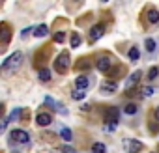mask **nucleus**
I'll use <instances>...</instances> for the list:
<instances>
[{
	"instance_id": "nucleus-1",
	"label": "nucleus",
	"mask_w": 159,
	"mask_h": 153,
	"mask_svg": "<svg viewBox=\"0 0 159 153\" xmlns=\"http://www.w3.org/2000/svg\"><path fill=\"white\" fill-rule=\"evenodd\" d=\"M23 52L21 50H15L8 60H4L2 62V71L8 75V73H13V71H17L19 67H21V63H23Z\"/></svg>"
},
{
	"instance_id": "nucleus-2",
	"label": "nucleus",
	"mask_w": 159,
	"mask_h": 153,
	"mask_svg": "<svg viewBox=\"0 0 159 153\" xmlns=\"http://www.w3.org/2000/svg\"><path fill=\"white\" fill-rule=\"evenodd\" d=\"M67 67H69V54L64 50V52H60V56L56 58V62H54V69H56L58 73H66Z\"/></svg>"
},
{
	"instance_id": "nucleus-3",
	"label": "nucleus",
	"mask_w": 159,
	"mask_h": 153,
	"mask_svg": "<svg viewBox=\"0 0 159 153\" xmlns=\"http://www.w3.org/2000/svg\"><path fill=\"white\" fill-rule=\"evenodd\" d=\"M124 149H125L127 153H140V151L144 149V146H142V142H140V140L125 138V140H124Z\"/></svg>"
},
{
	"instance_id": "nucleus-4",
	"label": "nucleus",
	"mask_w": 159,
	"mask_h": 153,
	"mask_svg": "<svg viewBox=\"0 0 159 153\" xmlns=\"http://www.w3.org/2000/svg\"><path fill=\"white\" fill-rule=\"evenodd\" d=\"M11 140H15L19 144H30V134L23 129H13L11 131Z\"/></svg>"
},
{
	"instance_id": "nucleus-5",
	"label": "nucleus",
	"mask_w": 159,
	"mask_h": 153,
	"mask_svg": "<svg viewBox=\"0 0 159 153\" xmlns=\"http://www.w3.org/2000/svg\"><path fill=\"white\" fill-rule=\"evenodd\" d=\"M118 118H120V110H118L116 107H109V108L105 110V121L116 123V121H118Z\"/></svg>"
},
{
	"instance_id": "nucleus-6",
	"label": "nucleus",
	"mask_w": 159,
	"mask_h": 153,
	"mask_svg": "<svg viewBox=\"0 0 159 153\" xmlns=\"http://www.w3.org/2000/svg\"><path fill=\"white\" fill-rule=\"evenodd\" d=\"M103 34H105V24H96V26L90 30L88 39H90V41H96V39H99Z\"/></svg>"
},
{
	"instance_id": "nucleus-7",
	"label": "nucleus",
	"mask_w": 159,
	"mask_h": 153,
	"mask_svg": "<svg viewBox=\"0 0 159 153\" xmlns=\"http://www.w3.org/2000/svg\"><path fill=\"white\" fill-rule=\"evenodd\" d=\"M98 69L103 71V73H109L111 71V58L109 56H101L98 60Z\"/></svg>"
},
{
	"instance_id": "nucleus-8",
	"label": "nucleus",
	"mask_w": 159,
	"mask_h": 153,
	"mask_svg": "<svg viewBox=\"0 0 159 153\" xmlns=\"http://www.w3.org/2000/svg\"><path fill=\"white\" fill-rule=\"evenodd\" d=\"M36 121H38V125L45 127V125H51V121H52V116H51L49 112H39V114H38V118H36Z\"/></svg>"
},
{
	"instance_id": "nucleus-9",
	"label": "nucleus",
	"mask_w": 159,
	"mask_h": 153,
	"mask_svg": "<svg viewBox=\"0 0 159 153\" xmlns=\"http://www.w3.org/2000/svg\"><path fill=\"white\" fill-rule=\"evenodd\" d=\"M75 86H77V90H88V86H90V81H88V76L86 75H81L79 79L75 81Z\"/></svg>"
},
{
	"instance_id": "nucleus-10",
	"label": "nucleus",
	"mask_w": 159,
	"mask_h": 153,
	"mask_svg": "<svg viewBox=\"0 0 159 153\" xmlns=\"http://www.w3.org/2000/svg\"><path fill=\"white\" fill-rule=\"evenodd\" d=\"M75 69H90V60L88 58H79V62H75Z\"/></svg>"
},
{
	"instance_id": "nucleus-11",
	"label": "nucleus",
	"mask_w": 159,
	"mask_h": 153,
	"mask_svg": "<svg viewBox=\"0 0 159 153\" xmlns=\"http://www.w3.org/2000/svg\"><path fill=\"white\" fill-rule=\"evenodd\" d=\"M49 34V26L47 24H39L36 30H34V36L36 37H43V36H47Z\"/></svg>"
},
{
	"instance_id": "nucleus-12",
	"label": "nucleus",
	"mask_w": 159,
	"mask_h": 153,
	"mask_svg": "<svg viewBox=\"0 0 159 153\" xmlns=\"http://www.w3.org/2000/svg\"><path fill=\"white\" fill-rule=\"evenodd\" d=\"M140 75H142L140 71H135V73H133V75L129 76V79H127V88H131L133 84H137V82L140 81Z\"/></svg>"
},
{
	"instance_id": "nucleus-13",
	"label": "nucleus",
	"mask_w": 159,
	"mask_h": 153,
	"mask_svg": "<svg viewBox=\"0 0 159 153\" xmlns=\"http://www.w3.org/2000/svg\"><path fill=\"white\" fill-rule=\"evenodd\" d=\"M148 21H150V24H157L159 23V11L157 10H150L148 11Z\"/></svg>"
},
{
	"instance_id": "nucleus-14",
	"label": "nucleus",
	"mask_w": 159,
	"mask_h": 153,
	"mask_svg": "<svg viewBox=\"0 0 159 153\" xmlns=\"http://www.w3.org/2000/svg\"><path fill=\"white\" fill-rule=\"evenodd\" d=\"M90 153H107V147H105V144H101V142H96V144L92 146Z\"/></svg>"
},
{
	"instance_id": "nucleus-15",
	"label": "nucleus",
	"mask_w": 159,
	"mask_h": 153,
	"mask_svg": "<svg viewBox=\"0 0 159 153\" xmlns=\"http://www.w3.org/2000/svg\"><path fill=\"white\" fill-rule=\"evenodd\" d=\"M10 41V30H8V24H2V47H6Z\"/></svg>"
},
{
	"instance_id": "nucleus-16",
	"label": "nucleus",
	"mask_w": 159,
	"mask_h": 153,
	"mask_svg": "<svg viewBox=\"0 0 159 153\" xmlns=\"http://www.w3.org/2000/svg\"><path fill=\"white\" fill-rule=\"evenodd\" d=\"M101 88H103V92H114V90H116V82H112V81H103Z\"/></svg>"
},
{
	"instance_id": "nucleus-17",
	"label": "nucleus",
	"mask_w": 159,
	"mask_h": 153,
	"mask_svg": "<svg viewBox=\"0 0 159 153\" xmlns=\"http://www.w3.org/2000/svg\"><path fill=\"white\" fill-rule=\"evenodd\" d=\"M157 75H159V67H157V65H152V67L148 69V75H146V76H148L150 81H153V79H157Z\"/></svg>"
},
{
	"instance_id": "nucleus-18",
	"label": "nucleus",
	"mask_w": 159,
	"mask_h": 153,
	"mask_svg": "<svg viewBox=\"0 0 159 153\" xmlns=\"http://www.w3.org/2000/svg\"><path fill=\"white\" fill-rule=\"evenodd\" d=\"M127 56H129V60L137 62V60H139V56H140V52H139V49H137V47H131V49H129V52H127Z\"/></svg>"
},
{
	"instance_id": "nucleus-19",
	"label": "nucleus",
	"mask_w": 159,
	"mask_h": 153,
	"mask_svg": "<svg viewBox=\"0 0 159 153\" xmlns=\"http://www.w3.org/2000/svg\"><path fill=\"white\" fill-rule=\"evenodd\" d=\"M79 45H81V36H79L77 32H73V34H71V47L77 49Z\"/></svg>"
},
{
	"instance_id": "nucleus-20",
	"label": "nucleus",
	"mask_w": 159,
	"mask_h": 153,
	"mask_svg": "<svg viewBox=\"0 0 159 153\" xmlns=\"http://www.w3.org/2000/svg\"><path fill=\"white\" fill-rule=\"evenodd\" d=\"M39 81H41V82H49V81H51V73H49L47 69H41V71H39Z\"/></svg>"
},
{
	"instance_id": "nucleus-21",
	"label": "nucleus",
	"mask_w": 159,
	"mask_h": 153,
	"mask_svg": "<svg viewBox=\"0 0 159 153\" xmlns=\"http://www.w3.org/2000/svg\"><path fill=\"white\" fill-rule=\"evenodd\" d=\"M137 112H139V107H137L135 103H129V105L125 107V114L131 116V114H137Z\"/></svg>"
},
{
	"instance_id": "nucleus-22",
	"label": "nucleus",
	"mask_w": 159,
	"mask_h": 153,
	"mask_svg": "<svg viewBox=\"0 0 159 153\" xmlns=\"http://www.w3.org/2000/svg\"><path fill=\"white\" fill-rule=\"evenodd\" d=\"M60 136H62V138H64V140H67V142H69V140H71V138H73V134H71V131H69V129H67V127H64V129H62V131H60Z\"/></svg>"
},
{
	"instance_id": "nucleus-23",
	"label": "nucleus",
	"mask_w": 159,
	"mask_h": 153,
	"mask_svg": "<svg viewBox=\"0 0 159 153\" xmlns=\"http://www.w3.org/2000/svg\"><path fill=\"white\" fill-rule=\"evenodd\" d=\"M153 92H155V88L146 86V88H142V97H150V95H153Z\"/></svg>"
},
{
	"instance_id": "nucleus-24",
	"label": "nucleus",
	"mask_w": 159,
	"mask_h": 153,
	"mask_svg": "<svg viewBox=\"0 0 159 153\" xmlns=\"http://www.w3.org/2000/svg\"><path fill=\"white\" fill-rule=\"evenodd\" d=\"M71 97L79 101V99H83V97H84V92H83V90H73V92H71Z\"/></svg>"
},
{
	"instance_id": "nucleus-25",
	"label": "nucleus",
	"mask_w": 159,
	"mask_h": 153,
	"mask_svg": "<svg viewBox=\"0 0 159 153\" xmlns=\"http://www.w3.org/2000/svg\"><path fill=\"white\" fill-rule=\"evenodd\" d=\"M146 50L148 52H153L155 50V41L153 39H146Z\"/></svg>"
},
{
	"instance_id": "nucleus-26",
	"label": "nucleus",
	"mask_w": 159,
	"mask_h": 153,
	"mask_svg": "<svg viewBox=\"0 0 159 153\" xmlns=\"http://www.w3.org/2000/svg\"><path fill=\"white\" fill-rule=\"evenodd\" d=\"M64 37H66V34H64V32H56V34H54V41H60V43H62V41H64Z\"/></svg>"
},
{
	"instance_id": "nucleus-27",
	"label": "nucleus",
	"mask_w": 159,
	"mask_h": 153,
	"mask_svg": "<svg viewBox=\"0 0 159 153\" xmlns=\"http://www.w3.org/2000/svg\"><path fill=\"white\" fill-rule=\"evenodd\" d=\"M60 151L62 153H75V149H71L69 146H60Z\"/></svg>"
},
{
	"instance_id": "nucleus-28",
	"label": "nucleus",
	"mask_w": 159,
	"mask_h": 153,
	"mask_svg": "<svg viewBox=\"0 0 159 153\" xmlns=\"http://www.w3.org/2000/svg\"><path fill=\"white\" fill-rule=\"evenodd\" d=\"M155 120H157V121H159V107H157V108H155Z\"/></svg>"
}]
</instances>
